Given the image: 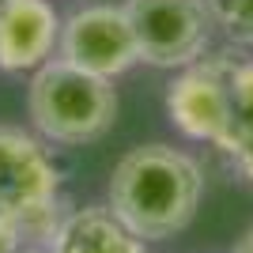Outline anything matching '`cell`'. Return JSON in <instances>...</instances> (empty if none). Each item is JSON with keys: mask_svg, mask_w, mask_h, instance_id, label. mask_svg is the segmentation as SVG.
I'll return each mask as SVG.
<instances>
[{"mask_svg": "<svg viewBox=\"0 0 253 253\" xmlns=\"http://www.w3.org/2000/svg\"><path fill=\"white\" fill-rule=\"evenodd\" d=\"M204 170L189 151L140 144L114 163L106 204L144 242H167L185 231L201 208Z\"/></svg>", "mask_w": 253, "mask_h": 253, "instance_id": "obj_1", "label": "cell"}, {"mask_svg": "<svg viewBox=\"0 0 253 253\" xmlns=\"http://www.w3.org/2000/svg\"><path fill=\"white\" fill-rule=\"evenodd\" d=\"M27 117L45 144L84 148L102 140L117 121L114 80L84 72L76 64L53 57L27 84Z\"/></svg>", "mask_w": 253, "mask_h": 253, "instance_id": "obj_2", "label": "cell"}, {"mask_svg": "<svg viewBox=\"0 0 253 253\" xmlns=\"http://www.w3.org/2000/svg\"><path fill=\"white\" fill-rule=\"evenodd\" d=\"M0 215H8L23 246L49 250L64 223L61 167L38 132L19 125H0Z\"/></svg>", "mask_w": 253, "mask_h": 253, "instance_id": "obj_3", "label": "cell"}, {"mask_svg": "<svg viewBox=\"0 0 253 253\" xmlns=\"http://www.w3.org/2000/svg\"><path fill=\"white\" fill-rule=\"evenodd\" d=\"M234 57H201L185 64L167 91V114L181 136L219 148L234 121Z\"/></svg>", "mask_w": 253, "mask_h": 253, "instance_id": "obj_4", "label": "cell"}, {"mask_svg": "<svg viewBox=\"0 0 253 253\" xmlns=\"http://www.w3.org/2000/svg\"><path fill=\"white\" fill-rule=\"evenodd\" d=\"M140 61L151 68H185L211 42V0H128Z\"/></svg>", "mask_w": 253, "mask_h": 253, "instance_id": "obj_5", "label": "cell"}, {"mask_svg": "<svg viewBox=\"0 0 253 253\" xmlns=\"http://www.w3.org/2000/svg\"><path fill=\"white\" fill-rule=\"evenodd\" d=\"M57 57L102 80L125 76L132 64H140V45L128 8L125 4H84L72 15H64Z\"/></svg>", "mask_w": 253, "mask_h": 253, "instance_id": "obj_6", "label": "cell"}, {"mask_svg": "<svg viewBox=\"0 0 253 253\" xmlns=\"http://www.w3.org/2000/svg\"><path fill=\"white\" fill-rule=\"evenodd\" d=\"M61 27L53 0H0V72H38L57 57Z\"/></svg>", "mask_w": 253, "mask_h": 253, "instance_id": "obj_7", "label": "cell"}, {"mask_svg": "<svg viewBox=\"0 0 253 253\" xmlns=\"http://www.w3.org/2000/svg\"><path fill=\"white\" fill-rule=\"evenodd\" d=\"M49 253H151L144 238L128 231L110 204H84L64 215Z\"/></svg>", "mask_w": 253, "mask_h": 253, "instance_id": "obj_8", "label": "cell"}, {"mask_svg": "<svg viewBox=\"0 0 253 253\" xmlns=\"http://www.w3.org/2000/svg\"><path fill=\"white\" fill-rule=\"evenodd\" d=\"M234 121H231V136L223 144V151L231 148L238 136L253 132V61H238L234 68Z\"/></svg>", "mask_w": 253, "mask_h": 253, "instance_id": "obj_9", "label": "cell"}, {"mask_svg": "<svg viewBox=\"0 0 253 253\" xmlns=\"http://www.w3.org/2000/svg\"><path fill=\"white\" fill-rule=\"evenodd\" d=\"M215 27L227 31V38L253 45V0H211Z\"/></svg>", "mask_w": 253, "mask_h": 253, "instance_id": "obj_10", "label": "cell"}, {"mask_svg": "<svg viewBox=\"0 0 253 253\" xmlns=\"http://www.w3.org/2000/svg\"><path fill=\"white\" fill-rule=\"evenodd\" d=\"M223 155H231V163H234V170L242 174V181L253 185V132H250V136H238Z\"/></svg>", "mask_w": 253, "mask_h": 253, "instance_id": "obj_11", "label": "cell"}, {"mask_svg": "<svg viewBox=\"0 0 253 253\" xmlns=\"http://www.w3.org/2000/svg\"><path fill=\"white\" fill-rule=\"evenodd\" d=\"M23 250V238L15 231V223L8 215H0V253H19Z\"/></svg>", "mask_w": 253, "mask_h": 253, "instance_id": "obj_12", "label": "cell"}, {"mask_svg": "<svg viewBox=\"0 0 253 253\" xmlns=\"http://www.w3.org/2000/svg\"><path fill=\"white\" fill-rule=\"evenodd\" d=\"M231 253H253V227L242 234V238H238V242H234V250H231Z\"/></svg>", "mask_w": 253, "mask_h": 253, "instance_id": "obj_13", "label": "cell"}, {"mask_svg": "<svg viewBox=\"0 0 253 253\" xmlns=\"http://www.w3.org/2000/svg\"><path fill=\"white\" fill-rule=\"evenodd\" d=\"M19 253H49V250H34V246H23Z\"/></svg>", "mask_w": 253, "mask_h": 253, "instance_id": "obj_14", "label": "cell"}]
</instances>
